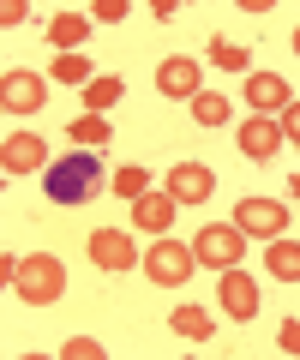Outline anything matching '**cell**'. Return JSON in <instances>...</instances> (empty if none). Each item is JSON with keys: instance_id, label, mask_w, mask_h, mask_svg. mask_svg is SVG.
Segmentation results:
<instances>
[{"instance_id": "cell-7", "label": "cell", "mask_w": 300, "mask_h": 360, "mask_svg": "<svg viewBox=\"0 0 300 360\" xmlns=\"http://www.w3.org/2000/svg\"><path fill=\"white\" fill-rule=\"evenodd\" d=\"M235 144H240L247 162H270V156L288 144V132H282V120H276V115H247V120H240V132H235Z\"/></svg>"}, {"instance_id": "cell-5", "label": "cell", "mask_w": 300, "mask_h": 360, "mask_svg": "<svg viewBox=\"0 0 300 360\" xmlns=\"http://www.w3.org/2000/svg\"><path fill=\"white\" fill-rule=\"evenodd\" d=\"M235 229L247 234V240H276V234L288 229V205L282 198H240L235 205Z\"/></svg>"}, {"instance_id": "cell-4", "label": "cell", "mask_w": 300, "mask_h": 360, "mask_svg": "<svg viewBox=\"0 0 300 360\" xmlns=\"http://www.w3.org/2000/svg\"><path fill=\"white\" fill-rule=\"evenodd\" d=\"M193 246H181V240H169V234H157L150 240V252H144V276L150 283H162V288H181L186 276H193Z\"/></svg>"}, {"instance_id": "cell-15", "label": "cell", "mask_w": 300, "mask_h": 360, "mask_svg": "<svg viewBox=\"0 0 300 360\" xmlns=\"http://www.w3.org/2000/svg\"><path fill=\"white\" fill-rule=\"evenodd\" d=\"M84 37H91V18H84V13H54V18H48V42H54V54H79Z\"/></svg>"}, {"instance_id": "cell-3", "label": "cell", "mask_w": 300, "mask_h": 360, "mask_svg": "<svg viewBox=\"0 0 300 360\" xmlns=\"http://www.w3.org/2000/svg\"><path fill=\"white\" fill-rule=\"evenodd\" d=\"M193 258L210 270H235L240 258H247V234L235 229V222H204V229L193 234Z\"/></svg>"}, {"instance_id": "cell-29", "label": "cell", "mask_w": 300, "mask_h": 360, "mask_svg": "<svg viewBox=\"0 0 300 360\" xmlns=\"http://www.w3.org/2000/svg\"><path fill=\"white\" fill-rule=\"evenodd\" d=\"M18 264H25V258H13V252L0 258V283H6V288H13V283H18Z\"/></svg>"}, {"instance_id": "cell-26", "label": "cell", "mask_w": 300, "mask_h": 360, "mask_svg": "<svg viewBox=\"0 0 300 360\" xmlns=\"http://www.w3.org/2000/svg\"><path fill=\"white\" fill-rule=\"evenodd\" d=\"M25 18H30V6H25V0H6V6H0V25H6V30H18Z\"/></svg>"}, {"instance_id": "cell-30", "label": "cell", "mask_w": 300, "mask_h": 360, "mask_svg": "<svg viewBox=\"0 0 300 360\" xmlns=\"http://www.w3.org/2000/svg\"><path fill=\"white\" fill-rule=\"evenodd\" d=\"M288 193H294V205H300V174H294V180H288Z\"/></svg>"}, {"instance_id": "cell-9", "label": "cell", "mask_w": 300, "mask_h": 360, "mask_svg": "<svg viewBox=\"0 0 300 360\" xmlns=\"http://www.w3.org/2000/svg\"><path fill=\"white\" fill-rule=\"evenodd\" d=\"M0 168H6V174H37V168H48V144H42V132H6V144H0Z\"/></svg>"}, {"instance_id": "cell-6", "label": "cell", "mask_w": 300, "mask_h": 360, "mask_svg": "<svg viewBox=\"0 0 300 360\" xmlns=\"http://www.w3.org/2000/svg\"><path fill=\"white\" fill-rule=\"evenodd\" d=\"M0 103H6V115H42V103H48V78L30 72V66H13V72L0 78Z\"/></svg>"}, {"instance_id": "cell-2", "label": "cell", "mask_w": 300, "mask_h": 360, "mask_svg": "<svg viewBox=\"0 0 300 360\" xmlns=\"http://www.w3.org/2000/svg\"><path fill=\"white\" fill-rule=\"evenodd\" d=\"M13 288H18L25 307H54V300L66 295V258H54V252H25Z\"/></svg>"}, {"instance_id": "cell-20", "label": "cell", "mask_w": 300, "mask_h": 360, "mask_svg": "<svg viewBox=\"0 0 300 360\" xmlns=\"http://www.w3.org/2000/svg\"><path fill=\"white\" fill-rule=\"evenodd\" d=\"M186 108H193L198 127H228V96H216V90H198Z\"/></svg>"}, {"instance_id": "cell-19", "label": "cell", "mask_w": 300, "mask_h": 360, "mask_svg": "<svg viewBox=\"0 0 300 360\" xmlns=\"http://www.w3.org/2000/svg\"><path fill=\"white\" fill-rule=\"evenodd\" d=\"M66 132H72V144H79V150H96V144H108V139H115L108 115H79V120H72Z\"/></svg>"}, {"instance_id": "cell-1", "label": "cell", "mask_w": 300, "mask_h": 360, "mask_svg": "<svg viewBox=\"0 0 300 360\" xmlns=\"http://www.w3.org/2000/svg\"><path fill=\"white\" fill-rule=\"evenodd\" d=\"M108 168L96 162V150H72L60 156V162H48V180H42V193L54 198V205H91V198L108 193Z\"/></svg>"}, {"instance_id": "cell-17", "label": "cell", "mask_w": 300, "mask_h": 360, "mask_svg": "<svg viewBox=\"0 0 300 360\" xmlns=\"http://www.w3.org/2000/svg\"><path fill=\"white\" fill-rule=\"evenodd\" d=\"M264 270H270L276 283H300V240H282V234H276V240L264 246Z\"/></svg>"}, {"instance_id": "cell-22", "label": "cell", "mask_w": 300, "mask_h": 360, "mask_svg": "<svg viewBox=\"0 0 300 360\" xmlns=\"http://www.w3.org/2000/svg\"><path fill=\"white\" fill-rule=\"evenodd\" d=\"M48 78H54V84H91L96 72H91L84 54H54V72H48Z\"/></svg>"}, {"instance_id": "cell-18", "label": "cell", "mask_w": 300, "mask_h": 360, "mask_svg": "<svg viewBox=\"0 0 300 360\" xmlns=\"http://www.w3.org/2000/svg\"><path fill=\"white\" fill-rule=\"evenodd\" d=\"M169 324L186 336V342H210V336H216V319H210L204 307H174V319H169Z\"/></svg>"}, {"instance_id": "cell-10", "label": "cell", "mask_w": 300, "mask_h": 360, "mask_svg": "<svg viewBox=\"0 0 300 360\" xmlns=\"http://www.w3.org/2000/svg\"><path fill=\"white\" fill-rule=\"evenodd\" d=\"M216 295H222V312H228V319H240V324L259 319V283H252L240 264L222 270V288H216Z\"/></svg>"}, {"instance_id": "cell-31", "label": "cell", "mask_w": 300, "mask_h": 360, "mask_svg": "<svg viewBox=\"0 0 300 360\" xmlns=\"http://www.w3.org/2000/svg\"><path fill=\"white\" fill-rule=\"evenodd\" d=\"M294 54H300V30H294Z\"/></svg>"}, {"instance_id": "cell-11", "label": "cell", "mask_w": 300, "mask_h": 360, "mask_svg": "<svg viewBox=\"0 0 300 360\" xmlns=\"http://www.w3.org/2000/svg\"><path fill=\"white\" fill-rule=\"evenodd\" d=\"M210 193H216V174L204 162H174L169 168V198L174 205H204Z\"/></svg>"}, {"instance_id": "cell-16", "label": "cell", "mask_w": 300, "mask_h": 360, "mask_svg": "<svg viewBox=\"0 0 300 360\" xmlns=\"http://www.w3.org/2000/svg\"><path fill=\"white\" fill-rule=\"evenodd\" d=\"M120 96H126V78L120 72H96L91 84H84V115H108Z\"/></svg>"}, {"instance_id": "cell-14", "label": "cell", "mask_w": 300, "mask_h": 360, "mask_svg": "<svg viewBox=\"0 0 300 360\" xmlns=\"http://www.w3.org/2000/svg\"><path fill=\"white\" fill-rule=\"evenodd\" d=\"M174 198L169 193H144V198H132V229H150V234H169L174 229Z\"/></svg>"}, {"instance_id": "cell-27", "label": "cell", "mask_w": 300, "mask_h": 360, "mask_svg": "<svg viewBox=\"0 0 300 360\" xmlns=\"http://www.w3.org/2000/svg\"><path fill=\"white\" fill-rule=\"evenodd\" d=\"M276 120H282V132H288V139L300 144V96H294V103H288V108H282V115H276Z\"/></svg>"}, {"instance_id": "cell-12", "label": "cell", "mask_w": 300, "mask_h": 360, "mask_svg": "<svg viewBox=\"0 0 300 360\" xmlns=\"http://www.w3.org/2000/svg\"><path fill=\"white\" fill-rule=\"evenodd\" d=\"M198 78H204V72H198V60H186V54H169V60L157 66V90H162V96H174V103H193V96H198Z\"/></svg>"}, {"instance_id": "cell-25", "label": "cell", "mask_w": 300, "mask_h": 360, "mask_svg": "<svg viewBox=\"0 0 300 360\" xmlns=\"http://www.w3.org/2000/svg\"><path fill=\"white\" fill-rule=\"evenodd\" d=\"M126 13H132L126 0H96V6H91V18H96V25H120Z\"/></svg>"}, {"instance_id": "cell-13", "label": "cell", "mask_w": 300, "mask_h": 360, "mask_svg": "<svg viewBox=\"0 0 300 360\" xmlns=\"http://www.w3.org/2000/svg\"><path fill=\"white\" fill-rule=\"evenodd\" d=\"M288 103H294V90H288L276 72H247V108L252 115H282Z\"/></svg>"}, {"instance_id": "cell-23", "label": "cell", "mask_w": 300, "mask_h": 360, "mask_svg": "<svg viewBox=\"0 0 300 360\" xmlns=\"http://www.w3.org/2000/svg\"><path fill=\"white\" fill-rule=\"evenodd\" d=\"M210 66L216 72H247V49L240 42H210Z\"/></svg>"}, {"instance_id": "cell-8", "label": "cell", "mask_w": 300, "mask_h": 360, "mask_svg": "<svg viewBox=\"0 0 300 360\" xmlns=\"http://www.w3.org/2000/svg\"><path fill=\"white\" fill-rule=\"evenodd\" d=\"M91 264L108 270V276H126V270L144 264V258H138V246H132L126 229H91Z\"/></svg>"}, {"instance_id": "cell-21", "label": "cell", "mask_w": 300, "mask_h": 360, "mask_svg": "<svg viewBox=\"0 0 300 360\" xmlns=\"http://www.w3.org/2000/svg\"><path fill=\"white\" fill-rule=\"evenodd\" d=\"M108 193H115V198H126V205H132V198H144V193H150V174H144L138 162H126V168H115V180H108Z\"/></svg>"}, {"instance_id": "cell-24", "label": "cell", "mask_w": 300, "mask_h": 360, "mask_svg": "<svg viewBox=\"0 0 300 360\" xmlns=\"http://www.w3.org/2000/svg\"><path fill=\"white\" fill-rule=\"evenodd\" d=\"M60 354L66 360H103V342L96 336H72V342H60Z\"/></svg>"}, {"instance_id": "cell-28", "label": "cell", "mask_w": 300, "mask_h": 360, "mask_svg": "<svg viewBox=\"0 0 300 360\" xmlns=\"http://www.w3.org/2000/svg\"><path fill=\"white\" fill-rule=\"evenodd\" d=\"M276 342H282V354H300V319H288V324H282V336H276Z\"/></svg>"}]
</instances>
